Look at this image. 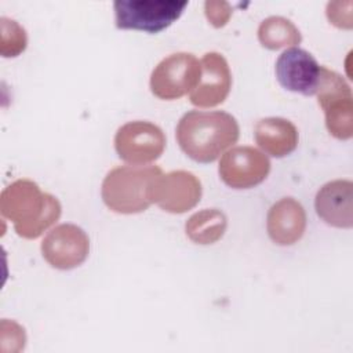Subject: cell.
Returning <instances> with one entry per match:
<instances>
[{
  "mask_svg": "<svg viewBox=\"0 0 353 353\" xmlns=\"http://www.w3.org/2000/svg\"><path fill=\"white\" fill-rule=\"evenodd\" d=\"M237 120L221 110H190L176 125L181 150L197 163H212L239 139Z\"/></svg>",
  "mask_w": 353,
  "mask_h": 353,
  "instance_id": "6da1fadb",
  "label": "cell"
},
{
  "mask_svg": "<svg viewBox=\"0 0 353 353\" xmlns=\"http://www.w3.org/2000/svg\"><path fill=\"white\" fill-rule=\"evenodd\" d=\"M0 211L12 221L18 236L37 239L61 216V204L57 197L43 193L30 179H18L3 189Z\"/></svg>",
  "mask_w": 353,
  "mask_h": 353,
  "instance_id": "7a4b0ae2",
  "label": "cell"
},
{
  "mask_svg": "<svg viewBox=\"0 0 353 353\" xmlns=\"http://www.w3.org/2000/svg\"><path fill=\"white\" fill-rule=\"evenodd\" d=\"M157 165H120L103 178L101 196L105 205L117 214H138L152 204L150 190L161 175Z\"/></svg>",
  "mask_w": 353,
  "mask_h": 353,
  "instance_id": "3957f363",
  "label": "cell"
},
{
  "mask_svg": "<svg viewBox=\"0 0 353 353\" xmlns=\"http://www.w3.org/2000/svg\"><path fill=\"white\" fill-rule=\"evenodd\" d=\"M188 1L178 0H116V26L148 33H159L175 22Z\"/></svg>",
  "mask_w": 353,
  "mask_h": 353,
  "instance_id": "277c9868",
  "label": "cell"
},
{
  "mask_svg": "<svg viewBox=\"0 0 353 353\" xmlns=\"http://www.w3.org/2000/svg\"><path fill=\"white\" fill-rule=\"evenodd\" d=\"M201 65L189 52H176L161 59L150 74V91L154 97L172 101L190 94L200 81Z\"/></svg>",
  "mask_w": 353,
  "mask_h": 353,
  "instance_id": "5b68a950",
  "label": "cell"
},
{
  "mask_svg": "<svg viewBox=\"0 0 353 353\" xmlns=\"http://www.w3.org/2000/svg\"><path fill=\"white\" fill-rule=\"evenodd\" d=\"M165 148L163 130L149 121L135 120L123 124L114 135V149L119 157L135 165L157 160Z\"/></svg>",
  "mask_w": 353,
  "mask_h": 353,
  "instance_id": "8992f818",
  "label": "cell"
},
{
  "mask_svg": "<svg viewBox=\"0 0 353 353\" xmlns=\"http://www.w3.org/2000/svg\"><path fill=\"white\" fill-rule=\"evenodd\" d=\"M90 240L85 232L73 223H61L41 241V255L55 269L69 270L80 266L88 256Z\"/></svg>",
  "mask_w": 353,
  "mask_h": 353,
  "instance_id": "52a82bcc",
  "label": "cell"
},
{
  "mask_svg": "<svg viewBox=\"0 0 353 353\" xmlns=\"http://www.w3.org/2000/svg\"><path fill=\"white\" fill-rule=\"evenodd\" d=\"M269 171L268 156L252 146H236L228 150L218 167L221 179L233 189H251L263 182Z\"/></svg>",
  "mask_w": 353,
  "mask_h": 353,
  "instance_id": "ba28073f",
  "label": "cell"
},
{
  "mask_svg": "<svg viewBox=\"0 0 353 353\" xmlns=\"http://www.w3.org/2000/svg\"><path fill=\"white\" fill-rule=\"evenodd\" d=\"M200 197L201 182L194 174L183 170L161 174L150 190L152 203L171 214H183L192 210Z\"/></svg>",
  "mask_w": 353,
  "mask_h": 353,
  "instance_id": "9c48e42d",
  "label": "cell"
},
{
  "mask_svg": "<svg viewBox=\"0 0 353 353\" xmlns=\"http://www.w3.org/2000/svg\"><path fill=\"white\" fill-rule=\"evenodd\" d=\"M321 66L310 52L290 47L276 61V77L281 87L302 95H314Z\"/></svg>",
  "mask_w": 353,
  "mask_h": 353,
  "instance_id": "30bf717a",
  "label": "cell"
},
{
  "mask_svg": "<svg viewBox=\"0 0 353 353\" xmlns=\"http://www.w3.org/2000/svg\"><path fill=\"white\" fill-rule=\"evenodd\" d=\"M201 76L189 99L199 108H212L222 103L232 87V73L226 59L218 52H207L200 61Z\"/></svg>",
  "mask_w": 353,
  "mask_h": 353,
  "instance_id": "8fae6325",
  "label": "cell"
},
{
  "mask_svg": "<svg viewBox=\"0 0 353 353\" xmlns=\"http://www.w3.org/2000/svg\"><path fill=\"white\" fill-rule=\"evenodd\" d=\"M352 190L353 183L349 179H335L323 185L314 199L317 215L330 226L350 229L353 225Z\"/></svg>",
  "mask_w": 353,
  "mask_h": 353,
  "instance_id": "7c38bea8",
  "label": "cell"
},
{
  "mask_svg": "<svg viewBox=\"0 0 353 353\" xmlns=\"http://www.w3.org/2000/svg\"><path fill=\"white\" fill-rule=\"evenodd\" d=\"M266 229L273 243L295 244L306 229V212L302 204L294 197H283L276 201L268 212Z\"/></svg>",
  "mask_w": 353,
  "mask_h": 353,
  "instance_id": "4fadbf2b",
  "label": "cell"
},
{
  "mask_svg": "<svg viewBox=\"0 0 353 353\" xmlns=\"http://www.w3.org/2000/svg\"><path fill=\"white\" fill-rule=\"evenodd\" d=\"M254 137L265 153L277 159L288 156L298 145L296 127L283 117H265L259 120L255 125Z\"/></svg>",
  "mask_w": 353,
  "mask_h": 353,
  "instance_id": "5bb4252c",
  "label": "cell"
},
{
  "mask_svg": "<svg viewBox=\"0 0 353 353\" xmlns=\"http://www.w3.org/2000/svg\"><path fill=\"white\" fill-rule=\"evenodd\" d=\"M226 215L216 208H205L193 214L185 223L186 236L196 244H214L225 234Z\"/></svg>",
  "mask_w": 353,
  "mask_h": 353,
  "instance_id": "9a60e30c",
  "label": "cell"
},
{
  "mask_svg": "<svg viewBox=\"0 0 353 353\" xmlns=\"http://www.w3.org/2000/svg\"><path fill=\"white\" fill-rule=\"evenodd\" d=\"M258 40L268 50L294 47L302 41L299 29L284 17H269L258 28Z\"/></svg>",
  "mask_w": 353,
  "mask_h": 353,
  "instance_id": "2e32d148",
  "label": "cell"
},
{
  "mask_svg": "<svg viewBox=\"0 0 353 353\" xmlns=\"http://www.w3.org/2000/svg\"><path fill=\"white\" fill-rule=\"evenodd\" d=\"M321 109L328 132L341 141L350 139L353 135V97L334 99Z\"/></svg>",
  "mask_w": 353,
  "mask_h": 353,
  "instance_id": "e0dca14e",
  "label": "cell"
},
{
  "mask_svg": "<svg viewBox=\"0 0 353 353\" xmlns=\"http://www.w3.org/2000/svg\"><path fill=\"white\" fill-rule=\"evenodd\" d=\"M1 26V43H0V54L4 58L18 57L25 51L28 44L26 30L14 19L7 17L0 18Z\"/></svg>",
  "mask_w": 353,
  "mask_h": 353,
  "instance_id": "ac0fdd59",
  "label": "cell"
},
{
  "mask_svg": "<svg viewBox=\"0 0 353 353\" xmlns=\"http://www.w3.org/2000/svg\"><path fill=\"white\" fill-rule=\"evenodd\" d=\"M204 12L212 26L222 28L232 15V7L228 1H205Z\"/></svg>",
  "mask_w": 353,
  "mask_h": 353,
  "instance_id": "d6986e66",
  "label": "cell"
},
{
  "mask_svg": "<svg viewBox=\"0 0 353 353\" xmlns=\"http://www.w3.org/2000/svg\"><path fill=\"white\" fill-rule=\"evenodd\" d=\"M349 1H332L327 4V17L330 19V22L341 29H350L352 28V6H349L346 10H343L346 7Z\"/></svg>",
  "mask_w": 353,
  "mask_h": 353,
  "instance_id": "ffe728a7",
  "label": "cell"
}]
</instances>
